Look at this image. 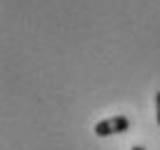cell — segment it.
I'll use <instances>...</instances> for the list:
<instances>
[{
	"label": "cell",
	"instance_id": "1",
	"mask_svg": "<svg viewBox=\"0 0 160 150\" xmlns=\"http://www.w3.org/2000/svg\"><path fill=\"white\" fill-rule=\"evenodd\" d=\"M130 129V120L125 115H112V118H104L95 125V134L98 136H112V134H123Z\"/></svg>",
	"mask_w": 160,
	"mask_h": 150
},
{
	"label": "cell",
	"instance_id": "2",
	"mask_svg": "<svg viewBox=\"0 0 160 150\" xmlns=\"http://www.w3.org/2000/svg\"><path fill=\"white\" fill-rule=\"evenodd\" d=\"M156 115H158V125H160V90L156 92Z\"/></svg>",
	"mask_w": 160,
	"mask_h": 150
},
{
	"label": "cell",
	"instance_id": "3",
	"mask_svg": "<svg viewBox=\"0 0 160 150\" xmlns=\"http://www.w3.org/2000/svg\"><path fill=\"white\" fill-rule=\"evenodd\" d=\"M130 150H146V148H144V146H132Z\"/></svg>",
	"mask_w": 160,
	"mask_h": 150
}]
</instances>
